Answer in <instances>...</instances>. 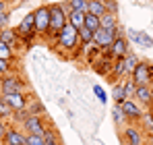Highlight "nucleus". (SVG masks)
I'll return each instance as SVG.
<instances>
[{
    "mask_svg": "<svg viewBox=\"0 0 153 145\" xmlns=\"http://www.w3.org/2000/svg\"><path fill=\"white\" fill-rule=\"evenodd\" d=\"M56 44L60 50H66V52H75L81 46V40H79V29L75 25L66 23L62 27V31L56 35Z\"/></svg>",
    "mask_w": 153,
    "mask_h": 145,
    "instance_id": "obj_1",
    "label": "nucleus"
},
{
    "mask_svg": "<svg viewBox=\"0 0 153 145\" xmlns=\"http://www.w3.org/2000/svg\"><path fill=\"white\" fill-rule=\"evenodd\" d=\"M68 23V4H52L50 6V33L52 37H56L62 27Z\"/></svg>",
    "mask_w": 153,
    "mask_h": 145,
    "instance_id": "obj_2",
    "label": "nucleus"
},
{
    "mask_svg": "<svg viewBox=\"0 0 153 145\" xmlns=\"http://www.w3.org/2000/svg\"><path fill=\"white\" fill-rule=\"evenodd\" d=\"M33 25L37 35L50 33V6H39L37 10H33Z\"/></svg>",
    "mask_w": 153,
    "mask_h": 145,
    "instance_id": "obj_3",
    "label": "nucleus"
},
{
    "mask_svg": "<svg viewBox=\"0 0 153 145\" xmlns=\"http://www.w3.org/2000/svg\"><path fill=\"white\" fill-rule=\"evenodd\" d=\"M134 85H151L153 83V67L149 62H137L134 71L130 72Z\"/></svg>",
    "mask_w": 153,
    "mask_h": 145,
    "instance_id": "obj_4",
    "label": "nucleus"
},
{
    "mask_svg": "<svg viewBox=\"0 0 153 145\" xmlns=\"http://www.w3.org/2000/svg\"><path fill=\"white\" fill-rule=\"evenodd\" d=\"M15 31H17V37L19 40H23L25 44H29L37 33H35V25H33V13H27L25 17H23V21L19 23V27H15Z\"/></svg>",
    "mask_w": 153,
    "mask_h": 145,
    "instance_id": "obj_5",
    "label": "nucleus"
},
{
    "mask_svg": "<svg viewBox=\"0 0 153 145\" xmlns=\"http://www.w3.org/2000/svg\"><path fill=\"white\" fill-rule=\"evenodd\" d=\"M23 81L15 75H6L0 77V93H23Z\"/></svg>",
    "mask_w": 153,
    "mask_h": 145,
    "instance_id": "obj_6",
    "label": "nucleus"
},
{
    "mask_svg": "<svg viewBox=\"0 0 153 145\" xmlns=\"http://www.w3.org/2000/svg\"><path fill=\"white\" fill-rule=\"evenodd\" d=\"M114 37H116L114 31H108V29L100 27L97 31H93V46L100 48L102 52H108L110 46H112V42H114Z\"/></svg>",
    "mask_w": 153,
    "mask_h": 145,
    "instance_id": "obj_7",
    "label": "nucleus"
},
{
    "mask_svg": "<svg viewBox=\"0 0 153 145\" xmlns=\"http://www.w3.org/2000/svg\"><path fill=\"white\" fill-rule=\"evenodd\" d=\"M46 126H48V124L42 120V116H33V114H29L25 120H23V129L27 131V135H42V137H44Z\"/></svg>",
    "mask_w": 153,
    "mask_h": 145,
    "instance_id": "obj_8",
    "label": "nucleus"
},
{
    "mask_svg": "<svg viewBox=\"0 0 153 145\" xmlns=\"http://www.w3.org/2000/svg\"><path fill=\"white\" fill-rule=\"evenodd\" d=\"M126 52H128V42H126V37H124V35H118V37H114L112 46H110V50H108L110 58H112V60H116V58H122Z\"/></svg>",
    "mask_w": 153,
    "mask_h": 145,
    "instance_id": "obj_9",
    "label": "nucleus"
},
{
    "mask_svg": "<svg viewBox=\"0 0 153 145\" xmlns=\"http://www.w3.org/2000/svg\"><path fill=\"white\" fill-rule=\"evenodd\" d=\"M2 141H4V145H27V135H23L17 129H6Z\"/></svg>",
    "mask_w": 153,
    "mask_h": 145,
    "instance_id": "obj_10",
    "label": "nucleus"
},
{
    "mask_svg": "<svg viewBox=\"0 0 153 145\" xmlns=\"http://www.w3.org/2000/svg\"><path fill=\"white\" fill-rule=\"evenodd\" d=\"M126 35L134 42V44H139V46H143V48H153V37L151 35H147L145 31H134V29H128Z\"/></svg>",
    "mask_w": 153,
    "mask_h": 145,
    "instance_id": "obj_11",
    "label": "nucleus"
},
{
    "mask_svg": "<svg viewBox=\"0 0 153 145\" xmlns=\"http://www.w3.org/2000/svg\"><path fill=\"white\" fill-rule=\"evenodd\" d=\"M120 108L124 110V114H126V118H130V120H141V116H143V110L132 102V99H124L122 104H120Z\"/></svg>",
    "mask_w": 153,
    "mask_h": 145,
    "instance_id": "obj_12",
    "label": "nucleus"
},
{
    "mask_svg": "<svg viewBox=\"0 0 153 145\" xmlns=\"http://www.w3.org/2000/svg\"><path fill=\"white\" fill-rule=\"evenodd\" d=\"M0 96H2V99H4L13 110H23V108L27 106L23 93H0Z\"/></svg>",
    "mask_w": 153,
    "mask_h": 145,
    "instance_id": "obj_13",
    "label": "nucleus"
},
{
    "mask_svg": "<svg viewBox=\"0 0 153 145\" xmlns=\"http://www.w3.org/2000/svg\"><path fill=\"white\" fill-rule=\"evenodd\" d=\"M134 97L141 102V104H147V106H151L153 104V91L149 85H137V89H134Z\"/></svg>",
    "mask_w": 153,
    "mask_h": 145,
    "instance_id": "obj_14",
    "label": "nucleus"
},
{
    "mask_svg": "<svg viewBox=\"0 0 153 145\" xmlns=\"http://www.w3.org/2000/svg\"><path fill=\"white\" fill-rule=\"evenodd\" d=\"M124 139L128 145H143V133L134 126H126L124 129Z\"/></svg>",
    "mask_w": 153,
    "mask_h": 145,
    "instance_id": "obj_15",
    "label": "nucleus"
},
{
    "mask_svg": "<svg viewBox=\"0 0 153 145\" xmlns=\"http://www.w3.org/2000/svg\"><path fill=\"white\" fill-rule=\"evenodd\" d=\"M100 21H102L103 29H108V31H114V33H116V27H118L116 15H112V13H103L102 17H100Z\"/></svg>",
    "mask_w": 153,
    "mask_h": 145,
    "instance_id": "obj_16",
    "label": "nucleus"
},
{
    "mask_svg": "<svg viewBox=\"0 0 153 145\" xmlns=\"http://www.w3.org/2000/svg\"><path fill=\"white\" fill-rule=\"evenodd\" d=\"M87 13L95 15V17H102L105 13V4L103 0H87Z\"/></svg>",
    "mask_w": 153,
    "mask_h": 145,
    "instance_id": "obj_17",
    "label": "nucleus"
},
{
    "mask_svg": "<svg viewBox=\"0 0 153 145\" xmlns=\"http://www.w3.org/2000/svg\"><path fill=\"white\" fill-rule=\"evenodd\" d=\"M0 40H2V42H6L8 46H15V44L19 42V37H17V31H15V29H10V27H4V29H0Z\"/></svg>",
    "mask_w": 153,
    "mask_h": 145,
    "instance_id": "obj_18",
    "label": "nucleus"
},
{
    "mask_svg": "<svg viewBox=\"0 0 153 145\" xmlns=\"http://www.w3.org/2000/svg\"><path fill=\"white\" fill-rule=\"evenodd\" d=\"M79 40H81V46H93V31L87 29L85 25L79 27Z\"/></svg>",
    "mask_w": 153,
    "mask_h": 145,
    "instance_id": "obj_19",
    "label": "nucleus"
},
{
    "mask_svg": "<svg viewBox=\"0 0 153 145\" xmlns=\"http://www.w3.org/2000/svg\"><path fill=\"white\" fill-rule=\"evenodd\" d=\"M85 27L87 29H91V31H97L100 27H102V21H100V17H95V15H91V13H85Z\"/></svg>",
    "mask_w": 153,
    "mask_h": 145,
    "instance_id": "obj_20",
    "label": "nucleus"
},
{
    "mask_svg": "<svg viewBox=\"0 0 153 145\" xmlns=\"http://www.w3.org/2000/svg\"><path fill=\"white\" fill-rule=\"evenodd\" d=\"M68 23L75 25L76 29H79V27H83V23H85V13H79V10H68Z\"/></svg>",
    "mask_w": 153,
    "mask_h": 145,
    "instance_id": "obj_21",
    "label": "nucleus"
},
{
    "mask_svg": "<svg viewBox=\"0 0 153 145\" xmlns=\"http://www.w3.org/2000/svg\"><path fill=\"white\" fill-rule=\"evenodd\" d=\"M112 118H114V122H116L118 126H122V124L126 122V114H124V110L120 108V104H116V106L112 108Z\"/></svg>",
    "mask_w": 153,
    "mask_h": 145,
    "instance_id": "obj_22",
    "label": "nucleus"
},
{
    "mask_svg": "<svg viewBox=\"0 0 153 145\" xmlns=\"http://www.w3.org/2000/svg\"><path fill=\"white\" fill-rule=\"evenodd\" d=\"M124 69H126V75H130V72L134 71V67H137V62H139V58L134 56V54H130V52H126L124 56Z\"/></svg>",
    "mask_w": 153,
    "mask_h": 145,
    "instance_id": "obj_23",
    "label": "nucleus"
},
{
    "mask_svg": "<svg viewBox=\"0 0 153 145\" xmlns=\"http://www.w3.org/2000/svg\"><path fill=\"white\" fill-rule=\"evenodd\" d=\"M112 97H114V102H116V104H122V102L126 99V91H124V85H122V83H116V85H114Z\"/></svg>",
    "mask_w": 153,
    "mask_h": 145,
    "instance_id": "obj_24",
    "label": "nucleus"
},
{
    "mask_svg": "<svg viewBox=\"0 0 153 145\" xmlns=\"http://www.w3.org/2000/svg\"><path fill=\"white\" fill-rule=\"evenodd\" d=\"M71 10H79V13H87V0H68L66 2Z\"/></svg>",
    "mask_w": 153,
    "mask_h": 145,
    "instance_id": "obj_25",
    "label": "nucleus"
},
{
    "mask_svg": "<svg viewBox=\"0 0 153 145\" xmlns=\"http://www.w3.org/2000/svg\"><path fill=\"white\" fill-rule=\"evenodd\" d=\"M0 58L2 60H13V46H8L2 40H0Z\"/></svg>",
    "mask_w": 153,
    "mask_h": 145,
    "instance_id": "obj_26",
    "label": "nucleus"
},
{
    "mask_svg": "<svg viewBox=\"0 0 153 145\" xmlns=\"http://www.w3.org/2000/svg\"><path fill=\"white\" fill-rule=\"evenodd\" d=\"M0 118H13V108L2 99V96H0Z\"/></svg>",
    "mask_w": 153,
    "mask_h": 145,
    "instance_id": "obj_27",
    "label": "nucleus"
},
{
    "mask_svg": "<svg viewBox=\"0 0 153 145\" xmlns=\"http://www.w3.org/2000/svg\"><path fill=\"white\" fill-rule=\"evenodd\" d=\"M141 120H143V124H145V129L153 135V112H151V110H149L147 114H143V116H141Z\"/></svg>",
    "mask_w": 153,
    "mask_h": 145,
    "instance_id": "obj_28",
    "label": "nucleus"
},
{
    "mask_svg": "<svg viewBox=\"0 0 153 145\" xmlns=\"http://www.w3.org/2000/svg\"><path fill=\"white\" fill-rule=\"evenodd\" d=\"M25 110L29 112V114H33V116H42V114H44V106H42V104H37V102H33L29 108L25 106Z\"/></svg>",
    "mask_w": 153,
    "mask_h": 145,
    "instance_id": "obj_29",
    "label": "nucleus"
},
{
    "mask_svg": "<svg viewBox=\"0 0 153 145\" xmlns=\"http://www.w3.org/2000/svg\"><path fill=\"white\" fill-rule=\"evenodd\" d=\"M27 145H46L42 135H27Z\"/></svg>",
    "mask_w": 153,
    "mask_h": 145,
    "instance_id": "obj_30",
    "label": "nucleus"
},
{
    "mask_svg": "<svg viewBox=\"0 0 153 145\" xmlns=\"http://www.w3.org/2000/svg\"><path fill=\"white\" fill-rule=\"evenodd\" d=\"M103 4H105V13H112V15L118 13V2L116 0H103Z\"/></svg>",
    "mask_w": 153,
    "mask_h": 145,
    "instance_id": "obj_31",
    "label": "nucleus"
},
{
    "mask_svg": "<svg viewBox=\"0 0 153 145\" xmlns=\"http://www.w3.org/2000/svg\"><path fill=\"white\" fill-rule=\"evenodd\" d=\"M122 85H124V91H126V97L134 96V89H137V85H134V81L130 79V81H122Z\"/></svg>",
    "mask_w": 153,
    "mask_h": 145,
    "instance_id": "obj_32",
    "label": "nucleus"
},
{
    "mask_svg": "<svg viewBox=\"0 0 153 145\" xmlns=\"http://www.w3.org/2000/svg\"><path fill=\"white\" fill-rule=\"evenodd\" d=\"M93 91L97 93V97H100V102H103V104H105V99H108V96L103 93V87H100V85H95V87H93Z\"/></svg>",
    "mask_w": 153,
    "mask_h": 145,
    "instance_id": "obj_33",
    "label": "nucleus"
},
{
    "mask_svg": "<svg viewBox=\"0 0 153 145\" xmlns=\"http://www.w3.org/2000/svg\"><path fill=\"white\" fill-rule=\"evenodd\" d=\"M8 19H10L8 13H0V29H4V27L8 25Z\"/></svg>",
    "mask_w": 153,
    "mask_h": 145,
    "instance_id": "obj_34",
    "label": "nucleus"
},
{
    "mask_svg": "<svg viewBox=\"0 0 153 145\" xmlns=\"http://www.w3.org/2000/svg\"><path fill=\"white\" fill-rule=\"evenodd\" d=\"M8 69H10V62H8V60H2V58H0V75H4V72L8 71Z\"/></svg>",
    "mask_w": 153,
    "mask_h": 145,
    "instance_id": "obj_35",
    "label": "nucleus"
},
{
    "mask_svg": "<svg viewBox=\"0 0 153 145\" xmlns=\"http://www.w3.org/2000/svg\"><path fill=\"white\" fill-rule=\"evenodd\" d=\"M4 131H6V126H4V120L0 118V139L4 137Z\"/></svg>",
    "mask_w": 153,
    "mask_h": 145,
    "instance_id": "obj_36",
    "label": "nucleus"
},
{
    "mask_svg": "<svg viewBox=\"0 0 153 145\" xmlns=\"http://www.w3.org/2000/svg\"><path fill=\"white\" fill-rule=\"evenodd\" d=\"M0 13H6V2L0 0Z\"/></svg>",
    "mask_w": 153,
    "mask_h": 145,
    "instance_id": "obj_37",
    "label": "nucleus"
},
{
    "mask_svg": "<svg viewBox=\"0 0 153 145\" xmlns=\"http://www.w3.org/2000/svg\"><path fill=\"white\" fill-rule=\"evenodd\" d=\"M149 145H153V135H151V137H149Z\"/></svg>",
    "mask_w": 153,
    "mask_h": 145,
    "instance_id": "obj_38",
    "label": "nucleus"
},
{
    "mask_svg": "<svg viewBox=\"0 0 153 145\" xmlns=\"http://www.w3.org/2000/svg\"><path fill=\"white\" fill-rule=\"evenodd\" d=\"M2 2H6V4H8V2H13V0H2Z\"/></svg>",
    "mask_w": 153,
    "mask_h": 145,
    "instance_id": "obj_39",
    "label": "nucleus"
},
{
    "mask_svg": "<svg viewBox=\"0 0 153 145\" xmlns=\"http://www.w3.org/2000/svg\"><path fill=\"white\" fill-rule=\"evenodd\" d=\"M139 2H147V0H139Z\"/></svg>",
    "mask_w": 153,
    "mask_h": 145,
    "instance_id": "obj_40",
    "label": "nucleus"
}]
</instances>
